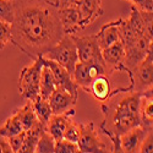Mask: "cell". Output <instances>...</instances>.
<instances>
[{
    "label": "cell",
    "mask_w": 153,
    "mask_h": 153,
    "mask_svg": "<svg viewBox=\"0 0 153 153\" xmlns=\"http://www.w3.org/2000/svg\"><path fill=\"white\" fill-rule=\"evenodd\" d=\"M11 43L32 60L44 55L64 36L59 7L50 0H12Z\"/></svg>",
    "instance_id": "6da1fadb"
},
{
    "label": "cell",
    "mask_w": 153,
    "mask_h": 153,
    "mask_svg": "<svg viewBox=\"0 0 153 153\" xmlns=\"http://www.w3.org/2000/svg\"><path fill=\"white\" fill-rule=\"evenodd\" d=\"M121 97L118 98L115 92H111L108 100L102 103L104 120L100 124V131L111 142V152H121L119 145V137L132 127L141 125L140 120V92L123 91Z\"/></svg>",
    "instance_id": "7a4b0ae2"
},
{
    "label": "cell",
    "mask_w": 153,
    "mask_h": 153,
    "mask_svg": "<svg viewBox=\"0 0 153 153\" xmlns=\"http://www.w3.org/2000/svg\"><path fill=\"white\" fill-rule=\"evenodd\" d=\"M44 65L42 55L33 59L31 65L25 66L19 76V92L26 100H34L39 96V79Z\"/></svg>",
    "instance_id": "3957f363"
},
{
    "label": "cell",
    "mask_w": 153,
    "mask_h": 153,
    "mask_svg": "<svg viewBox=\"0 0 153 153\" xmlns=\"http://www.w3.org/2000/svg\"><path fill=\"white\" fill-rule=\"evenodd\" d=\"M43 56L56 61L61 66L65 68L71 75L74 74L76 64L79 62L77 48H76L72 36L70 34H64L61 39L50 48Z\"/></svg>",
    "instance_id": "277c9868"
},
{
    "label": "cell",
    "mask_w": 153,
    "mask_h": 153,
    "mask_svg": "<svg viewBox=\"0 0 153 153\" xmlns=\"http://www.w3.org/2000/svg\"><path fill=\"white\" fill-rule=\"evenodd\" d=\"M99 75L111 76V72L105 62H93V61H79L76 64L72 77L77 83L80 90L90 92L92 81Z\"/></svg>",
    "instance_id": "5b68a950"
},
{
    "label": "cell",
    "mask_w": 153,
    "mask_h": 153,
    "mask_svg": "<svg viewBox=\"0 0 153 153\" xmlns=\"http://www.w3.org/2000/svg\"><path fill=\"white\" fill-rule=\"evenodd\" d=\"M130 79V86L125 87L124 91H134L143 93L153 88V62L143 60L127 72Z\"/></svg>",
    "instance_id": "8992f818"
},
{
    "label": "cell",
    "mask_w": 153,
    "mask_h": 153,
    "mask_svg": "<svg viewBox=\"0 0 153 153\" xmlns=\"http://www.w3.org/2000/svg\"><path fill=\"white\" fill-rule=\"evenodd\" d=\"M80 152L96 153V152H110L108 146L102 141L93 121L81 123V135L79 140Z\"/></svg>",
    "instance_id": "52a82bcc"
},
{
    "label": "cell",
    "mask_w": 153,
    "mask_h": 153,
    "mask_svg": "<svg viewBox=\"0 0 153 153\" xmlns=\"http://www.w3.org/2000/svg\"><path fill=\"white\" fill-rule=\"evenodd\" d=\"M79 53V61H93L105 62L102 56V48L97 41L96 34L93 36H72Z\"/></svg>",
    "instance_id": "ba28073f"
},
{
    "label": "cell",
    "mask_w": 153,
    "mask_h": 153,
    "mask_svg": "<svg viewBox=\"0 0 153 153\" xmlns=\"http://www.w3.org/2000/svg\"><path fill=\"white\" fill-rule=\"evenodd\" d=\"M59 17L64 34L74 36L77 32L85 30L82 15L77 5H66L59 7Z\"/></svg>",
    "instance_id": "9c48e42d"
},
{
    "label": "cell",
    "mask_w": 153,
    "mask_h": 153,
    "mask_svg": "<svg viewBox=\"0 0 153 153\" xmlns=\"http://www.w3.org/2000/svg\"><path fill=\"white\" fill-rule=\"evenodd\" d=\"M42 58H43V62L50 70H52L55 83H56V87H61V88H64V90H66L68 92H70L74 97L79 98L80 87L77 86V83L75 82L72 75L64 66H61L60 64H58L56 61L47 59L44 56H42Z\"/></svg>",
    "instance_id": "30bf717a"
},
{
    "label": "cell",
    "mask_w": 153,
    "mask_h": 153,
    "mask_svg": "<svg viewBox=\"0 0 153 153\" xmlns=\"http://www.w3.org/2000/svg\"><path fill=\"white\" fill-rule=\"evenodd\" d=\"M125 55H126L125 47L121 41L102 49V56H103L111 75L114 72H126L127 74L129 70H127L125 65Z\"/></svg>",
    "instance_id": "8fae6325"
},
{
    "label": "cell",
    "mask_w": 153,
    "mask_h": 153,
    "mask_svg": "<svg viewBox=\"0 0 153 153\" xmlns=\"http://www.w3.org/2000/svg\"><path fill=\"white\" fill-rule=\"evenodd\" d=\"M147 132H148V130L140 125V126L132 127V129H130L129 131H126L123 135H120V137H119L120 151L125 152V153L140 152Z\"/></svg>",
    "instance_id": "7c38bea8"
},
{
    "label": "cell",
    "mask_w": 153,
    "mask_h": 153,
    "mask_svg": "<svg viewBox=\"0 0 153 153\" xmlns=\"http://www.w3.org/2000/svg\"><path fill=\"white\" fill-rule=\"evenodd\" d=\"M77 99L79 98L74 97L70 92H68L61 87H56L55 91L48 98L53 114H64L70 111L75 108Z\"/></svg>",
    "instance_id": "4fadbf2b"
},
{
    "label": "cell",
    "mask_w": 153,
    "mask_h": 153,
    "mask_svg": "<svg viewBox=\"0 0 153 153\" xmlns=\"http://www.w3.org/2000/svg\"><path fill=\"white\" fill-rule=\"evenodd\" d=\"M148 43H149V39L146 36H143L141 38H138V39L136 42H134L132 44L125 47V53H126L125 65L129 71L132 70L135 66H137L140 62L146 59Z\"/></svg>",
    "instance_id": "5bb4252c"
},
{
    "label": "cell",
    "mask_w": 153,
    "mask_h": 153,
    "mask_svg": "<svg viewBox=\"0 0 153 153\" xmlns=\"http://www.w3.org/2000/svg\"><path fill=\"white\" fill-rule=\"evenodd\" d=\"M120 21H121V17L103 25V26L100 27L99 32L96 34L99 47L102 49H104V48H107L114 43L121 41V38H120Z\"/></svg>",
    "instance_id": "9a60e30c"
},
{
    "label": "cell",
    "mask_w": 153,
    "mask_h": 153,
    "mask_svg": "<svg viewBox=\"0 0 153 153\" xmlns=\"http://www.w3.org/2000/svg\"><path fill=\"white\" fill-rule=\"evenodd\" d=\"M102 0H81L77 5L81 15L83 27L87 28L91 26L93 22H96L102 15H103V6H102Z\"/></svg>",
    "instance_id": "2e32d148"
},
{
    "label": "cell",
    "mask_w": 153,
    "mask_h": 153,
    "mask_svg": "<svg viewBox=\"0 0 153 153\" xmlns=\"http://www.w3.org/2000/svg\"><path fill=\"white\" fill-rule=\"evenodd\" d=\"M74 115H75V109H71L70 111L64 113V114H52L49 121L47 123L45 129L50 135L53 136L55 142L59 141V140H61V138H64V131H65L68 121Z\"/></svg>",
    "instance_id": "e0dca14e"
},
{
    "label": "cell",
    "mask_w": 153,
    "mask_h": 153,
    "mask_svg": "<svg viewBox=\"0 0 153 153\" xmlns=\"http://www.w3.org/2000/svg\"><path fill=\"white\" fill-rule=\"evenodd\" d=\"M17 117L21 121V125L23 127V131H28V130H33V129H38V127H45L39 119L37 118L33 105H32V102L27 100L20 109L15 110Z\"/></svg>",
    "instance_id": "ac0fdd59"
},
{
    "label": "cell",
    "mask_w": 153,
    "mask_h": 153,
    "mask_svg": "<svg viewBox=\"0 0 153 153\" xmlns=\"http://www.w3.org/2000/svg\"><path fill=\"white\" fill-rule=\"evenodd\" d=\"M113 88L110 85V76L107 75H99L92 81L91 87H90V92L97 100L99 102H105L109 99L111 96Z\"/></svg>",
    "instance_id": "d6986e66"
},
{
    "label": "cell",
    "mask_w": 153,
    "mask_h": 153,
    "mask_svg": "<svg viewBox=\"0 0 153 153\" xmlns=\"http://www.w3.org/2000/svg\"><path fill=\"white\" fill-rule=\"evenodd\" d=\"M56 88V83L54 80L53 72L45 64L42 68L41 72V79H39V97L48 99Z\"/></svg>",
    "instance_id": "ffe728a7"
},
{
    "label": "cell",
    "mask_w": 153,
    "mask_h": 153,
    "mask_svg": "<svg viewBox=\"0 0 153 153\" xmlns=\"http://www.w3.org/2000/svg\"><path fill=\"white\" fill-rule=\"evenodd\" d=\"M45 127H38V129L28 130L25 131V138H23V143L20 149V153H34L39 137L43 131H45Z\"/></svg>",
    "instance_id": "44dd1931"
},
{
    "label": "cell",
    "mask_w": 153,
    "mask_h": 153,
    "mask_svg": "<svg viewBox=\"0 0 153 153\" xmlns=\"http://www.w3.org/2000/svg\"><path fill=\"white\" fill-rule=\"evenodd\" d=\"M23 131V127L21 125V121L17 117L16 111H14L12 115H10L5 121L4 124L0 126V135L6 137V138H10L15 135H19Z\"/></svg>",
    "instance_id": "7402d4cb"
},
{
    "label": "cell",
    "mask_w": 153,
    "mask_h": 153,
    "mask_svg": "<svg viewBox=\"0 0 153 153\" xmlns=\"http://www.w3.org/2000/svg\"><path fill=\"white\" fill-rule=\"evenodd\" d=\"M31 102H32V105H33L37 118L47 127V123L49 121L50 117H52V114H53L52 108H50V104H49V100L38 96L34 100H31Z\"/></svg>",
    "instance_id": "603a6c76"
},
{
    "label": "cell",
    "mask_w": 153,
    "mask_h": 153,
    "mask_svg": "<svg viewBox=\"0 0 153 153\" xmlns=\"http://www.w3.org/2000/svg\"><path fill=\"white\" fill-rule=\"evenodd\" d=\"M36 152L37 153H55V140L47 130L42 132Z\"/></svg>",
    "instance_id": "cb8c5ba5"
},
{
    "label": "cell",
    "mask_w": 153,
    "mask_h": 153,
    "mask_svg": "<svg viewBox=\"0 0 153 153\" xmlns=\"http://www.w3.org/2000/svg\"><path fill=\"white\" fill-rule=\"evenodd\" d=\"M72 118H70L68 121L65 131H64V138L69 140L71 142L77 143L79 140H80V135H81V123L75 121Z\"/></svg>",
    "instance_id": "d4e9b609"
},
{
    "label": "cell",
    "mask_w": 153,
    "mask_h": 153,
    "mask_svg": "<svg viewBox=\"0 0 153 153\" xmlns=\"http://www.w3.org/2000/svg\"><path fill=\"white\" fill-rule=\"evenodd\" d=\"M0 20L12 23L14 21V1L0 0Z\"/></svg>",
    "instance_id": "484cf974"
},
{
    "label": "cell",
    "mask_w": 153,
    "mask_h": 153,
    "mask_svg": "<svg viewBox=\"0 0 153 153\" xmlns=\"http://www.w3.org/2000/svg\"><path fill=\"white\" fill-rule=\"evenodd\" d=\"M80 152L79 143L71 142L66 138H61L55 142V153H77Z\"/></svg>",
    "instance_id": "4316f807"
},
{
    "label": "cell",
    "mask_w": 153,
    "mask_h": 153,
    "mask_svg": "<svg viewBox=\"0 0 153 153\" xmlns=\"http://www.w3.org/2000/svg\"><path fill=\"white\" fill-rule=\"evenodd\" d=\"M11 43V23L0 20V50Z\"/></svg>",
    "instance_id": "83f0119b"
},
{
    "label": "cell",
    "mask_w": 153,
    "mask_h": 153,
    "mask_svg": "<svg viewBox=\"0 0 153 153\" xmlns=\"http://www.w3.org/2000/svg\"><path fill=\"white\" fill-rule=\"evenodd\" d=\"M145 25V36L148 39H153V11H140Z\"/></svg>",
    "instance_id": "f1b7e54d"
},
{
    "label": "cell",
    "mask_w": 153,
    "mask_h": 153,
    "mask_svg": "<svg viewBox=\"0 0 153 153\" xmlns=\"http://www.w3.org/2000/svg\"><path fill=\"white\" fill-rule=\"evenodd\" d=\"M23 138H25V131H22L19 135H15V136L7 138L10 147H11V149L14 153H20V149H21L22 143H23Z\"/></svg>",
    "instance_id": "f546056e"
},
{
    "label": "cell",
    "mask_w": 153,
    "mask_h": 153,
    "mask_svg": "<svg viewBox=\"0 0 153 153\" xmlns=\"http://www.w3.org/2000/svg\"><path fill=\"white\" fill-rule=\"evenodd\" d=\"M140 11H153V0H126Z\"/></svg>",
    "instance_id": "4dcf8cb0"
},
{
    "label": "cell",
    "mask_w": 153,
    "mask_h": 153,
    "mask_svg": "<svg viewBox=\"0 0 153 153\" xmlns=\"http://www.w3.org/2000/svg\"><path fill=\"white\" fill-rule=\"evenodd\" d=\"M140 152H143V153H149V152H153V129L152 130H148L143 142H142V146H141V149Z\"/></svg>",
    "instance_id": "1f68e13d"
},
{
    "label": "cell",
    "mask_w": 153,
    "mask_h": 153,
    "mask_svg": "<svg viewBox=\"0 0 153 153\" xmlns=\"http://www.w3.org/2000/svg\"><path fill=\"white\" fill-rule=\"evenodd\" d=\"M0 153H12L9 140L1 135H0Z\"/></svg>",
    "instance_id": "d6a6232c"
},
{
    "label": "cell",
    "mask_w": 153,
    "mask_h": 153,
    "mask_svg": "<svg viewBox=\"0 0 153 153\" xmlns=\"http://www.w3.org/2000/svg\"><path fill=\"white\" fill-rule=\"evenodd\" d=\"M81 0H55L58 7L66 6V5H79Z\"/></svg>",
    "instance_id": "836d02e7"
},
{
    "label": "cell",
    "mask_w": 153,
    "mask_h": 153,
    "mask_svg": "<svg viewBox=\"0 0 153 153\" xmlns=\"http://www.w3.org/2000/svg\"><path fill=\"white\" fill-rule=\"evenodd\" d=\"M146 60H149L153 62V39L149 41L148 47H147V54H146Z\"/></svg>",
    "instance_id": "e575fe53"
}]
</instances>
